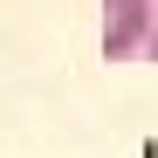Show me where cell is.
<instances>
[{"instance_id": "obj_2", "label": "cell", "mask_w": 158, "mask_h": 158, "mask_svg": "<svg viewBox=\"0 0 158 158\" xmlns=\"http://www.w3.org/2000/svg\"><path fill=\"white\" fill-rule=\"evenodd\" d=\"M144 55H158V28H151V48H144Z\"/></svg>"}, {"instance_id": "obj_1", "label": "cell", "mask_w": 158, "mask_h": 158, "mask_svg": "<svg viewBox=\"0 0 158 158\" xmlns=\"http://www.w3.org/2000/svg\"><path fill=\"white\" fill-rule=\"evenodd\" d=\"M151 0H103V55L124 62L138 55V48H151Z\"/></svg>"}]
</instances>
